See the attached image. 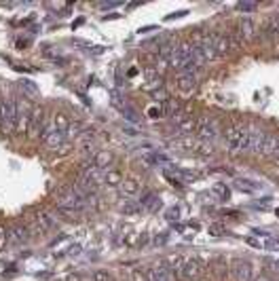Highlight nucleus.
I'll use <instances>...</instances> for the list:
<instances>
[{"instance_id": "f257e3e1", "label": "nucleus", "mask_w": 279, "mask_h": 281, "mask_svg": "<svg viewBox=\"0 0 279 281\" xmlns=\"http://www.w3.org/2000/svg\"><path fill=\"white\" fill-rule=\"evenodd\" d=\"M224 140H226V148L233 154H243L249 150V133L246 125H231V127H226Z\"/></svg>"}, {"instance_id": "f03ea898", "label": "nucleus", "mask_w": 279, "mask_h": 281, "mask_svg": "<svg viewBox=\"0 0 279 281\" xmlns=\"http://www.w3.org/2000/svg\"><path fill=\"white\" fill-rule=\"evenodd\" d=\"M0 131L4 136L17 131V100H6L0 104Z\"/></svg>"}, {"instance_id": "7ed1b4c3", "label": "nucleus", "mask_w": 279, "mask_h": 281, "mask_svg": "<svg viewBox=\"0 0 279 281\" xmlns=\"http://www.w3.org/2000/svg\"><path fill=\"white\" fill-rule=\"evenodd\" d=\"M55 205H63V207H70L74 209V212L81 214L83 209L89 207V199H85V197H81L72 186L70 188H63V191L57 193V203Z\"/></svg>"}, {"instance_id": "20e7f679", "label": "nucleus", "mask_w": 279, "mask_h": 281, "mask_svg": "<svg viewBox=\"0 0 279 281\" xmlns=\"http://www.w3.org/2000/svg\"><path fill=\"white\" fill-rule=\"evenodd\" d=\"M24 224H26V228L30 230V235H45L53 228V220L49 218L47 209H38V212H34L32 216H28Z\"/></svg>"}, {"instance_id": "39448f33", "label": "nucleus", "mask_w": 279, "mask_h": 281, "mask_svg": "<svg viewBox=\"0 0 279 281\" xmlns=\"http://www.w3.org/2000/svg\"><path fill=\"white\" fill-rule=\"evenodd\" d=\"M197 133L201 142L214 144L220 138V125L214 116H203L201 121H197Z\"/></svg>"}, {"instance_id": "423d86ee", "label": "nucleus", "mask_w": 279, "mask_h": 281, "mask_svg": "<svg viewBox=\"0 0 279 281\" xmlns=\"http://www.w3.org/2000/svg\"><path fill=\"white\" fill-rule=\"evenodd\" d=\"M212 38H214V49H216L218 57L239 51V45H237V40H235L233 36H226V34H212Z\"/></svg>"}, {"instance_id": "0eeeda50", "label": "nucleus", "mask_w": 279, "mask_h": 281, "mask_svg": "<svg viewBox=\"0 0 279 281\" xmlns=\"http://www.w3.org/2000/svg\"><path fill=\"white\" fill-rule=\"evenodd\" d=\"M45 108L42 106H36L32 110V116H30V125H28V136L32 140H38L42 129H45Z\"/></svg>"}, {"instance_id": "6e6552de", "label": "nucleus", "mask_w": 279, "mask_h": 281, "mask_svg": "<svg viewBox=\"0 0 279 281\" xmlns=\"http://www.w3.org/2000/svg\"><path fill=\"white\" fill-rule=\"evenodd\" d=\"M205 273V266L199 258H188L184 260V269H182V279L184 281H197L201 279Z\"/></svg>"}, {"instance_id": "1a4fd4ad", "label": "nucleus", "mask_w": 279, "mask_h": 281, "mask_svg": "<svg viewBox=\"0 0 279 281\" xmlns=\"http://www.w3.org/2000/svg\"><path fill=\"white\" fill-rule=\"evenodd\" d=\"M74 191L85 197V199H89V197H93L97 193V182H93L91 178H87V175H83V173H78L76 175V180H74V184H72Z\"/></svg>"}, {"instance_id": "9d476101", "label": "nucleus", "mask_w": 279, "mask_h": 281, "mask_svg": "<svg viewBox=\"0 0 279 281\" xmlns=\"http://www.w3.org/2000/svg\"><path fill=\"white\" fill-rule=\"evenodd\" d=\"M231 273H233V277L235 281H252L254 277V269H252V264L248 262V260H233V264H231Z\"/></svg>"}, {"instance_id": "9b49d317", "label": "nucleus", "mask_w": 279, "mask_h": 281, "mask_svg": "<svg viewBox=\"0 0 279 281\" xmlns=\"http://www.w3.org/2000/svg\"><path fill=\"white\" fill-rule=\"evenodd\" d=\"M32 110L28 100H17V133H28V125H30Z\"/></svg>"}, {"instance_id": "f8f14e48", "label": "nucleus", "mask_w": 279, "mask_h": 281, "mask_svg": "<svg viewBox=\"0 0 279 281\" xmlns=\"http://www.w3.org/2000/svg\"><path fill=\"white\" fill-rule=\"evenodd\" d=\"M237 34H239V40H243V43H254V40H256L254 19L252 17H241L239 26H237Z\"/></svg>"}, {"instance_id": "ddd939ff", "label": "nucleus", "mask_w": 279, "mask_h": 281, "mask_svg": "<svg viewBox=\"0 0 279 281\" xmlns=\"http://www.w3.org/2000/svg\"><path fill=\"white\" fill-rule=\"evenodd\" d=\"M174 129L178 133H182L184 138H188L192 131H197V118L178 114V116H174Z\"/></svg>"}, {"instance_id": "4468645a", "label": "nucleus", "mask_w": 279, "mask_h": 281, "mask_svg": "<svg viewBox=\"0 0 279 281\" xmlns=\"http://www.w3.org/2000/svg\"><path fill=\"white\" fill-rule=\"evenodd\" d=\"M248 133H249V152L258 154L260 152V146H262V140L267 136V131L258 125H248Z\"/></svg>"}, {"instance_id": "2eb2a0df", "label": "nucleus", "mask_w": 279, "mask_h": 281, "mask_svg": "<svg viewBox=\"0 0 279 281\" xmlns=\"http://www.w3.org/2000/svg\"><path fill=\"white\" fill-rule=\"evenodd\" d=\"M176 85H178V89H180L182 93H192V91H197L199 81H197V76H192V74L178 72L176 74Z\"/></svg>"}, {"instance_id": "dca6fc26", "label": "nucleus", "mask_w": 279, "mask_h": 281, "mask_svg": "<svg viewBox=\"0 0 279 281\" xmlns=\"http://www.w3.org/2000/svg\"><path fill=\"white\" fill-rule=\"evenodd\" d=\"M9 237H11V243H28L30 241V230L26 228V224H21V222H15L13 226H9Z\"/></svg>"}, {"instance_id": "f3484780", "label": "nucleus", "mask_w": 279, "mask_h": 281, "mask_svg": "<svg viewBox=\"0 0 279 281\" xmlns=\"http://www.w3.org/2000/svg\"><path fill=\"white\" fill-rule=\"evenodd\" d=\"M146 281H176V279L171 275V271L167 269V264H159L153 271L146 273Z\"/></svg>"}, {"instance_id": "a211bd4d", "label": "nucleus", "mask_w": 279, "mask_h": 281, "mask_svg": "<svg viewBox=\"0 0 279 281\" xmlns=\"http://www.w3.org/2000/svg\"><path fill=\"white\" fill-rule=\"evenodd\" d=\"M275 150H277V136L275 133H267L264 136V140H262V146H260V157H267V159H271V157H275Z\"/></svg>"}, {"instance_id": "6ab92c4d", "label": "nucleus", "mask_w": 279, "mask_h": 281, "mask_svg": "<svg viewBox=\"0 0 279 281\" xmlns=\"http://www.w3.org/2000/svg\"><path fill=\"white\" fill-rule=\"evenodd\" d=\"M114 163V154L108 150H97V154L93 157V165L99 169H110V165Z\"/></svg>"}, {"instance_id": "aec40b11", "label": "nucleus", "mask_w": 279, "mask_h": 281, "mask_svg": "<svg viewBox=\"0 0 279 281\" xmlns=\"http://www.w3.org/2000/svg\"><path fill=\"white\" fill-rule=\"evenodd\" d=\"M119 191H121V195H125V197H135V195L140 193V184H138V182H135V180L127 178V180L121 182Z\"/></svg>"}, {"instance_id": "412c9836", "label": "nucleus", "mask_w": 279, "mask_h": 281, "mask_svg": "<svg viewBox=\"0 0 279 281\" xmlns=\"http://www.w3.org/2000/svg\"><path fill=\"white\" fill-rule=\"evenodd\" d=\"M104 184L106 186H121L123 182V173L117 171V169H104Z\"/></svg>"}, {"instance_id": "4be33fe9", "label": "nucleus", "mask_w": 279, "mask_h": 281, "mask_svg": "<svg viewBox=\"0 0 279 281\" xmlns=\"http://www.w3.org/2000/svg\"><path fill=\"white\" fill-rule=\"evenodd\" d=\"M235 186H237L239 191H243V193H256V191H260L258 182L248 180V178H237V180H235Z\"/></svg>"}, {"instance_id": "5701e85b", "label": "nucleus", "mask_w": 279, "mask_h": 281, "mask_svg": "<svg viewBox=\"0 0 279 281\" xmlns=\"http://www.w3.org/2000/svg\"><path fill=\"white\" fill-rule=\"evenodd\" d=\"M53 125H55V129H57V131L66 133V131L70 129V125H72V123H70V118H68L66 114H63V112H57V114L53 116Z\"/></svg>"}, {"instance_id": "b1692460", "label": "nucleus", "mask_w": 279, "mask_h": 281, "mask_svg": "<svg viewBox=\"0 0 279 281\" xmlns=\"http://www.w3.org/2000/svg\"><path fill=\"white\" fill-rule=\"evenodd\" d=\"M140 205H142V207H146L148 212H155V209H159V207H161V199H159V197H146V199L142 201Z\"/></svg>"}, {"instance_id": "393cba45", "label": "nucleus", "mask_w": 279, "mask_h": 281, "mask_svg": "<svg viewBox=\"0 0 279 281\" xmlns=\"http://www.w3.org/2000/svg\"><path fill=\"white\" fill-rule=\"evenodd\" d=\"M190 59L195 61V64L201 68L203 64H207V59H205V55H203V51L199 47H192V51H190Z\"/></svg>"}, {"instance_id": "a878e982", "label": "nucleus", "mask_w": 279, "mask_h": 281, "mask_svg": "<svg viewBox=\"0 0 279 281\" xmlns=\"http://www.w3.org/2000/svg\"><path fill=\"white\" fill-rule=\"evenodd\" d=\"M165 110H167V114H171V116H178L182 112V106H180V102H171V100H167L165 102Z\"/></svg>"}, {"instance_id": "bb28decb", "label": "nucleus", "mask_w": 279, "mask_h": 281, "mask_svg": "<svg viewBox=\"0 0 279 281\" xmlns=\"http://www.w3.org/2000/svg\"><path fill=\"white\" fill-rule=\"evenodd\" d=\"M19 89H21V91H26V93H28V95H32V97H34V95H38V87H34V83H32V81H21V83H19Z\"/></svg>"}, {"instance_id": "cd10ccee", "label": "nucleus", "mask_w": 279, "mask_h": 281, "mask_svg": "<svg viewBox=\"0 0 279 281\" xmlns=\"http://www.w3.org/2000/svg\"><path fill=\"white\" fill-rule=\"evenodd\" d=\"M140 207H142L140 203H123V205H121V212L125 216H131V214H138Z\"/></svg>"}, {"instance_id": "c85d7f7f", "label": "nucleus", "mask_w": 279, "mask_h": 281, "mask_svg": "<svg viewBox=\"0 0 279 281\" xmlns=\"http://www.w3.org/2000/svg\"><path fill=\"white\" fill-rule=\"evenodd\" d=\"M11 243V237H9V228L4 224H0V250H4L6 245Z\"/></svg>"}, {"instance_id": "c756f323", "label": "nucleus", "mask_w": 279, "mask_h": 281, "mask_svg": "<svg viewBox=\"0 0 279 281\" xmlns=\"http://www.w3.org/2000/svg\"><path fill=\"white\" fill-rule=\"evenodd\" d=\"M121 112H123V116H125V118H127V121H129V123H133V125H138V123H140V116L135 114V112H133L131 108L123 106V108H121Z\"/></svg>"}, {"instance_id": "7c9ffc66", "label": "nucleus", "mask_w": 279, "mask_h": 281, "mask_svg": "<svg viewBox=\"0 0 279 281\" xmlns=\"http://www.w3.org/2000/svg\"><path fill=\"white\" fill-rule=\"evenodd\" d=\"M83 131H85V127H83V125H78V123H72V125H70V129L66 131V138H78V136H81Z\"/></svg>"}, {"instance_id": "2f4dec72", "label": "nucleus", "mask_w": 279, "mask_h": 281, "mask_svg": "<svg viewBox=\"0 0 279 281\" xmlns=\"http://www.w3.org/2000/svg\"><path fill=\"white\" fill-rule=\"evenodd\" d=\"M267 32L271 34V36H277V34H279V19H277V17H271V19H269Z\"/></svg>"}, {"instance_id": "473e14b6", "label": "nucleus", "mask_w": 279, "mask_h": 281, "mask_svg": "<svg viewBox=\"0 0 279 281\" xmlns=\"http://www.w3.org/2000/svg\"><path fill=\"white\" fill-rule=\"evenodd\" d=\"M93 281H110V273L108 271H104V269H97V271H93Z\"/></svg>"}, {"instance_id": "72a5a7b5", "label": "nucleus", "mask_w": 279, "mask_h": 281, "mask_svg": "<svg viewBox=\"0 0 279 281\" xmlns=\"http://www.w3.org/2000/svg\"><path fill=\"white\" fill-rule=\"evenodd\" d=\"M153 100H155V102H163V104H165V102L169 100V95H167V91L156 89V91H153Z\"/></svg>"}, {"instance_id": "f704fd0d", "label": "nucleus", "mask_w": 279, "mask_h": 281, "mask_svg": "<svg viewBox=\"0 0 279 281\" xmlns=\"http://www.w3.org/2000/svg\"><path fill=\"white\" fill-rule=\"evenodd\" d=\"M264 248L271 250V252H279V239L269 237V239H267V245H264Z\"/></svg>"}, {"instance_id": "c9c22d12", "label": "nucleus", "mask_w": 279, "mask_h": 281, "mask_svg": "<svg viewBox=\"0 0 279 281\" xmlns=\"http://www.w3.org/2000/svg\"><path fill=\"white\" fill-rule=\"evenodd\" d=\"M214 191L220 195V199H228V195H231V193H228V188L222 186V184H216V188H214Z\"/></svg>"}, {"instance_id": "e433bc0d", "label": "nucleus", "mask_w": 279, "mask_h": 281, "mask_svg": "<svg viewBox=\"0 0 279 281\" xmlns=\"http://www.w3.org/2000/svg\"><path fill=\"white\" fill-rule=\"evenodd\" d=\"M237 9L239 11H254L256 9V2H239Z\"/></svg>"}, {"instance_id": "4c0bfd02", "label": "nucleus", "mask_w": 279, "mask_h": 281, "mask_svg": "<svg viewBox=\"0 0 279 281\" xmlns=\"http://www.w3.org/2000/svg\"><path fill=\"white\" fill-rule=\"evenodd\" d=\"M68 150H70V144L66 142V144H62V146H60V148H57V150H53V152H57V154H66Z\"/></svg>"}, {"instance_id": "58836bf2", "label": "nucleus", "mask_w": 279, "mask_h": 281, "mask_svg": "<svg viewBox=\"0 0 279 281\" xmlns=\"http://www.w3.org/2000/svg\"><path fill=\"white\" fill-rule=\"evenodd\" d=\"M248 243H249V245H254V248H260V243L256 241V239H252V237H248Z\"/></svg>"}, {"instance_id": "ea45409f", "label": "nucleus", "mask_w": 279, "mask_h": 281, "mask_svg": "<svg viewBox=\"0 0 279 281\" xmlns=\"http://www.w3.org/2000/svg\"><path fill=\"white\" fill-rule=\"evenodd\" d=\"M66 281H83V279L78 277V275H68V277H66Z\"/></svg>"}, {"instance_id": "a19ab883", "label": "nucleus", "mask_w": 279, "mask_h": 281, "mask_svg": "<svg viewBox=\"0 0 279 281\" xmlns=\"http://www.w3.org/2000/svg\"><path fill=\"white\" fill-rule=\"evenodd\" d=\"M275 157H279V136H277V150H275Z\"/></svg>"}, {"instance_id": "79ce46f5", "label": "nucleus", "mask_w": 279, "mask_h": 281, "mask_svg": "<svg viewBox=\"0 0 279 281\" xmlns=\"http://www.w3.org/2000/svg\"><path fill=\"white\" fill-rule=\"evenodd\" d=\"M277 19H279V15H277Z\"/></svg>"}, {"instance_id": "37998d69", "label": "nucleus", "mask_w": 279, "mask_h": 281, "mask_svg": "<svg viewBox=\"0 0 279 281\" xmlns=\"http://www.w3.org/2000/svg\"><path fill=\"white\" fill-rule=\"evenodd\" d=\"M262 281H264V279H262Z\"/></svg>"}]
</instances>
